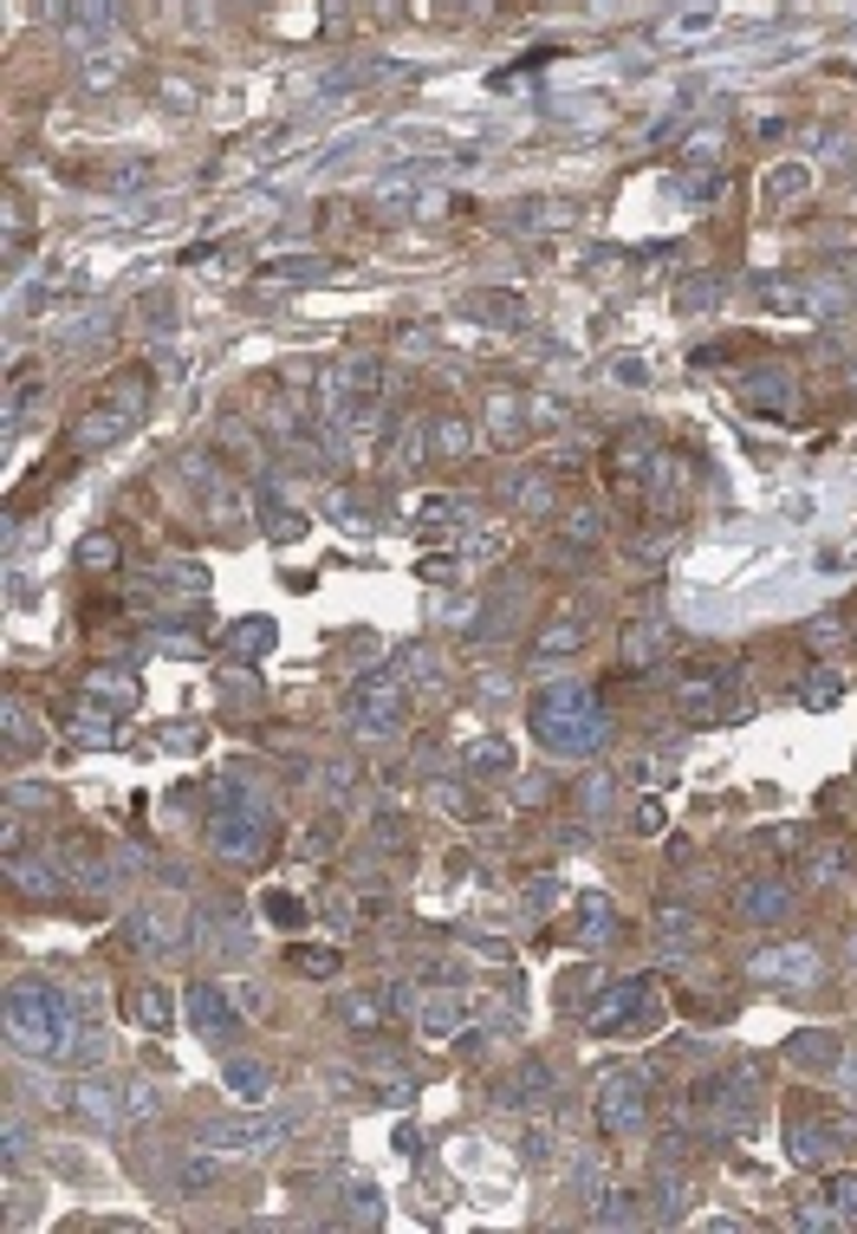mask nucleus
Listing matches in <instances>:
<instances>
[{"instance_id":"obj_1","label":"nucleus","mask_w":857,"mask_h":1234,"mask_svg":"<svg viewBox=\"0 0 857 1234\" xmlns=\"http://www.w3.org/2000/svg\"><path fill=\"white\" fill-rule=\"evenodd\" d=\"M78 1020H85V1001L71 988H53V981H13L7 988V1040L33 1059H71Z\"/></svg>"},{"instance_id":"obj_2","label":"nucleus","mask_w":857,"mask_h":1234,"mask_svg":"<svg viewBox=\"0 0 857 1234\" xmlns=\"http://www.w3.org/2000/svg\"><path fill=\"white\" fill-rule=\"evenodd\" d=\"M526 727L539 734L546 754H566V760L604 747V709H598V696H591L578 676L546 682V689L533 696V709H526Z\"/></svg>"},{"instance_id":"obj_3","label":"nucleus","mask_w":857,"mask_h":1234,"mask_svg":"<svg viewBox=\"0 0 857 1234\" xmlns=\"http://www.w3.org/2000/svg\"><path fill=\"white\" fill-rule=\"evenodd\" d=\"M260 832H267L260 793H254L241 774H221V780H214V799H209V845L221 858L247 865V858H260V845H267Z\"/></svg>"},{"instance_id":"obj_4","label":"nucleus","mask_w":857,"mask_h":1234,"mask_svg":"<svg viewBox=\"0 0 857 1234\" xmlns=\"http://www.w3.org/2000/svg\"><path fill=\"white\" fill-rule=\"evenodd\" d=\"M403 715H410V689L397 676H357L352 696H345V722L357 734H390Z\"/></svg>"},{"instance_id":"obj_5","label":"nucleus","mask_w":857,"mask_h":1234,"mask_svg":"<svg viewBox=\"0 0 857 1234\" xmlns=\"http://www.w3.org/2000/svg\"><path fill=\"white\" fill-rule=\"evenodd\" d=\"M591 1111H598V1131H604V1137L643 1131V1118H649V1086H643V1072H604L598 1091H591Z\"/></svg>"},{"instance_id":"obj_6","label":"nucleus","mask_w":857,"mask_h":1234,"mask_svg":"<svg viewBox=\"0 0 857 1234\" xmlns=\"http://www.w3.org/2000/svg\"><path fill=\"white\" fill-rule=\"evenodd\" d=\"M137 410H143V377H118V383L85 410V423L71 430V442H78V448H104V442H118L131 423H137Z\"/></svg>"},{"instance_id":"obj_7","label":"nucleus","mask_w":857,"mask_h":1234,"mask_svg":"<svg viewBox=\"0 0 857 1234\" xmlns=\"http://www.w3.org/2000/svg\"><path fill=\"white\" fill-rule=\"evenodd\" d=\"M292 1137V1118H267V1111H241V1118H209L196 1131V1144L209 1150H274Z\"/></svg>"},{"instance_id":"obj_8","label":"nucleus","mask_w":857,"mask_h":1234,"mask_svg":"<svg viewBox=\"0 0 857 1234\" xmlns=\"http://www.w3.org/2000/svg\"><path fill=\"white\" fill-rule=\"evenodd\" d=\"M649 1001H656V981H649V975H631V981H611V988L585 1008V1020H591V1033H631V1026L649 1020Z\"/></svg>"},{"instance_id":"obj_9","label":"nucleus","mask_w":857,"mask_h":1234,"mask_svg":"<svg viewBox=\"0 0 857 1234\" xmlns=\"http://www.w3.org/2000/svg\"><path fill=\"white\" fill-rule=\"evenodd\" d=\"M747 968H754V981H773V988H786V994H805V988H819L825 955H819L812 943H773V948H760Z\"/></svg>"},{"instance_id":"obj_10","label":"nucleus","mask_w":857,"mask_h":1234,"mask_svg":"<svg viewBox=\"0 0 857 1234\" xmlns=\"http://www.w3.org/2000/svg\"><path fill=\"white\" fill-rule=\"evenodd\" d=\"M792 1163H819L825 1150H857V1118H845V1111H799L792 1118Z\"/></svg>"},{"instance_id":"obj_11","label":"nucleus","mask_w":857,"mask_h":1234,"mask_svg":"<svg viewBox=\"0 0 857 1234\" xmlns=\"http://www.w3.org/2000/svg\"><path fill=\"white\" fill-rule=\"evenodd\" d=\"M566 936L578 948H604L617 936V903H611L604 890H578V897H571V916H566Z\"/></svg>"},{"instance_id":"obj_12","label":"nucleus","mask_w":857,"mask_h":1234,"mask_svg":"<svg viewBox=\"0 0 857 1234\" xmlns=\"http://www.w3.org/2000/svg\"><path fill=\"white\" fill-rule=\"evenodd\" d=\"M241 1014H247V1008H241L227 988H214V981L189 988V1020H196L202 1040H234V1033H241Z\"/></svg>"},{"instance_id":"obj_13","label":"nucleus","mask_w":857,"mask_h":1234,"mask_svg":"<svg viewBox=\"0 0 857 1234\" xmlns=\"http://www.w3.org/2000/svg\"><path fill=\"white\" fill-rule=\"evenodd\" d=\"M649 462H656V442L643 436V430H631V436L611 442V488L624 494V501H643V475H649Z\"/></svg>"},{"instance_id":"obj_14","label":"nucleus","mask_w":857,"mask_h":1234,"mask_svg":"<svg viewBox=\"0 0 857 1234\" xmlns=\"http://www.w3.org/2000/svg\"><path fill=\"white\" fill-rule=\"evenodd\" d=\"M741 403H747L754 416H792V377H786L780 364L747 370V377H741Z\"/></svg>"},{"instance_id":"obj_15","label":"nucleus","mask_w":857,"mask_h":1234,"mask_svg":"<svg viewBox=\"0 0 857 1234\" xmlns=\"http://www.w3.org/2000/svg\"><path fill=\"white\" fill-rule=\"evenodd\" d=\"M669 656V624H656V618H637V624H624V644H617V663L631 669V676H643V669H656Z\"/></svg>"},{"instance_id":"obj_16","label":"nucleus","mask_w":857,"mask_h":1234,"mask_svg":"<svg viewBox=\"0 0 857 1234\" xmlns=\"http://www.w3.org/2000/svg\"><path fill=\"white\" fill-rule=\"evenodd\" d=\"M461 767H468L475 780H513V741H500V734H475V741L461 747Z\"/></svg>"},{"instance_id":"obj_17","label":"nucleus","mask_w":857,"mask_h":1234,"mask_svg":"<svg viewBox=\"0 0 857 1234\" xmlns=\"http://www.w3.org/2000/svg\"><path fill=\"white\" fill-rule=\"evenodd\" d=\"M786 1059L792 1066H805V1072H838L845 1066V1040L825 1026V1033H799L792 1046H786Z\"/></svg>"},{"instance_id":"obj_18","label":"nucleus","mask_w":857,"mask_h":1234,"mask_svg":"<svg viewBox=\"0 0 857 1234\" xmlns=\"http://www.w3.org/2000/svg\"><path fill=\"white\" fill-rule=\"evenodd\" d=\"M455 1020H461V988H435L423 1008H416V1026H423L429 1046H448V1040H455Z\"/></svg>"},{"instance_id":"obj_19","label":"nucleus","mask_w":857,"mask_h":1234,"mask_svg":"<svg viewBox=\"0 0 857 1234\" xmlns=\"http://www.w3.org/2000/svg\"><path fill=\"white\" fill-rule=\"evenodd\" d=\"M500 1098H507V1104H546V1098H553V1072H546V1059H520V1066L507 1072Z\"/></svg>"},{"instance_id":"obj_20","label":"nucleus","mask_w":857,"mask_h":1234,"mask_svg":"<svg viewBox=\"0 0 857 1234\" xmlns=\"http://www.w3.org/2000/svg\"><path fill=\"white\" fill-rule=\"evenodd\" d=\"M741 910H747L754 923H780L786 910H792V890H786L780 877H754V883L741 890Z\"/></svg>"},{"instance_id":"obj_21","label":"nucleus","mask_w":857,"mask_h":1234,"mask_svg":"<svg viewBox=\"0 0 857 1234\" xmlns=\"http://www.w3.org/2000/svg\"><path fill=\"white\" fill-rule=\"evenodd\" d=\"M760 305L780 312V319H812V312H819V292L799 287V280H767V287H760Z\"/></svg>"},{"instance_id":"obj_22","label":"nucleus","mask_w":857,"mask_h":1234,"mask_svg":"<svg viewBox=\"0 0 857 1234\" xmlns=\"http://www.w3.org/2000/svg\"><path fill=\"white\" fill-rule=\"evenodd\" d=\"M682 488H689V468H682L676 455H656V462H649V508L663 513L669 501H682Z\"/></svg>"},{"instance_id":"obj_23","label":"nucleus","mask_w":857,"mask_h":1234,"mask_svg":"<svg viewBox=\"0 0 857 1234\" xmlns=\"http://www.w3.org/2000/svg\"><path fill=\"white\" fill-rule=\"evenodd\" d=\"M591 637V624H585V611H559L546 631H539V656H559V651H578Z\"/></svg>"},{"instance_id":"obj_24","label":"nucleus","mask_w":857,"mask_h":1234,"mask_svg":"<svg viewBox=\"0 0 857 1234\" xmlns=\"http://www.w3.org/2000/svg\"><path fill=\"white\" fill-rule=\"evenodd\" d=\"M71 1111L85 1118V1124H118V1098H111V1086H98V1079H85V1086L71 1091Z\"/></svg>"},{"instance_id":"obj_25","label":"nucleus","mask_w":857,"mask_h":1234,"mask_svg":"<svg viewBox=\"0 0 857 1234\" xmlns=\"http://www.w3.org/2000/svg\"><path fill=\"white\" fill-rule=\"evenodd\" d=\"M221 1079H227V1091H234V1098H247V1104H260V1098H267V1086H274V1072H267L260 1059H227V1072H221Z\"/></svg>"},{"instance_id":"obj_26","label":"nucleus","mask_w":857,"mask_h":1234,"mask_svg":"<svg viewBox=\"0 0 857 1234\" xmlns=\"http://www.w3.org/2000/svg\"><path fill=\"white\" fill-rule=\"evenodd\" d=\"M656 936H663V948H695V943H702V916L676 903V910L656 916Z\"/></svg>"},{"instance_id":"obj_27","label":"nucleus","mask_w":857,"mask_h":1234,"mask_svg":"<svg viewBox=\"0 0 857 1234\" xmlns=\"http://www.w3.org/2000/svg\"><path fill=\"white\" fill-rule=\"evenodd\" d=\"M468 448H475V430H468V416H461V410L435 416V455H442V462H461Z\"/></svg>"},{"instance_id":"obj_28","label":"nucleus","mask_w":857,"mask_h":1234,"mask_svg":"<svg viewBox=\"0 0 857 1234\" xmlns=\"http://www.w3.org/2000/svg\"><path fill=\"white\" fill-rule=\"evenodd\" d=\"M118 559H124L118 533H85V540H78V566H85V572H118Z\"/></svg>"},{"instance_id":"obj_29","label":"nucleus","mask_w":857,"mask_h":1234,"mask_svg":"<svg viewBox=\"0 0 857 1234\" xmlns=\"http://www.w3.org/2000/svg\"><path fill=\"white\" fill-rule=\"evenodd\" d=\"M137 1020L149 1026V1033H169V1020H176V1001H169V988L143 981V988H137Z\"/></svg>"},{"instance_id":"obj_30","label":"nucleus","mask_w":857,"mask_h":1234,"mask_svg":"<svg viewBox=\"0 0 857 1234\" xmlns=\"http://www.w3.org/2000/svg\"><path fill=\"white\" fill-rule=\"evenodd\" d=\"M468 305H475L481 319H494V325H526V299H520V292H475Z\"/></svg>"},{"instance_id":"obj_31","label":"nucleus","mask_w":857,"mask_h":1234,"mask_svg":"<svg viewBox=\"0 0 857 1234\" xmlns=\"http://www.w3.org/2000/svg\"><path fill=\"white\" fill-rule=\"evenodd\" d=\"M799 702H805V709H838V702H845V676H838V669H812L805 689H799Z\"/></svg>"},{"instance_id":"obj_32","label":"nucleus","mask_w":857,"mask_h":1234,"mask_svg":"<svg viewBox=\"0 0 857 1234\" xmlns=\"http://www.w3.org/2000/svg\"><path fill=\"white\" fill-rule=\"evenodd\" d=\"M383 1014H390V1008H383L377 994H338V1020H345V1026L377 1033V1026H383Z\"/></svg>"},{"instance_id":"obj_33","label":"nucleus","mask_w":857,"mask_h":1234,"mask_svg":"<svg viewBox=\"0 0 857 1234\" xmlns=\"http://www.w3.org/2000/svg\"><path fill=\"white\" fill-rule=\"evenodd\" d=\"M85 689H91V696H104L111 709H131V702H137V682H131L124 669H91V682H85Z\"/></svg>"},{"instance_id":"obj_34","label":"nucleus","mask_w":857,"mask_h":1234,"mask_svg":"<svg viewBox=\"0 0 857 1234\" xmlns=\"http://www.w3.org/2000/svg\"><path fill=\"white\" fill-rule=\"evenodd\" d=\"M227 644H234L241 656H267V651H274V618H241Z\"/></svg>"},{"instance_id":"obj_35","label":"nucleus","mask_w":857,"mask_h":1234,"mask_svg":"<svg viewBox=\"0 0 857 1234\" xmlns=\"http://www.w3.org/2000/svg\"><path fill=\"white\" fill-rule=\"evenodd\" d=\"M825 1202H832V1215L838 1222H857V1176L852 1169H838V1176H825V1189H819Z\"/></svg>"},{"instance_id":"obj_36","label":"nucleus","mask_w":857,"mask_h":1234,"mask_svg":"<svg viewBox=\"0 0 857 1234\" xmlns=\"http://www.w3.org/2000/svg\"><path fill=\"white\" fill-rule=\"evenodd\" d=\"M111 727H118L111 709H91V702L71 709V734H78V741H111Z\"/></svg>"},{"instance_id":"obj_37","label":"nucleus","mask_w":857,"mask_h":1234,"mask_svg":"<svg viewBox=\"0 0 857 1234\" xmlns=\"http://www.w3.org/2000/svg\"><path fill=\"white\" fill-rule=\"evenodd\" d=\"M488 430H494V442H513V436H520V397L494 390V403H488Z\"/></svg>"},{"instance_id":"obj_38","label":"nucleus","mask_w":857,"mask_h":1234,"mask_svg":"<svg viewBox=\"0 0 857 1234\" xmlns=\"http://www.w3.org/2000/svg\"><path fill=\"white\" fill-rule=\"evenodd\" d=\"M805 871L819 877V883H838V877H845V845H812V852H805Z\"/></svg>"},{"instance_id":"obj_39","label":"nucleus","mask_w":857,"mask_h":1234,"mask_svg":"<svg viewBox=\"0 0 857 1234\" xmlns=\"http://www.w3.org/2000/svg\"><path fill=\"white\" fill-rule=\"evenodd\" d=\"M805 644H812V651H845L852 631H845L838 618H812V624H805Z\"/></svg>"},{"instance_id":"obj_40","label":"nucleus","mask_w":857,"mask_h":1234,"mask_svg":"<svg viewBox=\"0 0 857 1234\" xmlns=\"http://www.w3.org/2000/svg\"><path fill=\"white\" fill-rule=\"evenodd\" d=\"M292 968H299V975H312V981H332V975H338V948H299V955H292Z\"/></svg>"},{"instance_id":"obj_41","label":"nucleus","mask_w":857,"mask_h":1234,"mask_svg":"<svg viewBox=\"0 0 857 1234\" xmlns=\"http://www.w3.org/2000/svg\"><path fill=\"white\" fill-rule=\"evenodd\" d=\"M163 585H169V591H182V598H196V591H209V572H202V566H189V559H176V566H163Z\"/></svg>"},{"instance_id":"obj_42","label":"nucleus","mask_w":857,"mask_h":1234,"mask_svg":"<svg viewBox=\"0 0 857 1234\" xmlns=\"http://www.w3.org/2000/svg\"><path fill=\"white\" fill-rule=\"evenodd\" d=\"M805 189H812L805 169H780V176H767V202H792V196H805Z\"/></svg>"},{"instance_id":"obj_43","label":"nucleus","mask_w":857,"mask_h":1234,"mask_svg":"<svg viewBox=\"0 0 857 1234\" xmlns=\"http://www.w3.org/2000/svg\"><path fill=\"white\" fill-rule=\"evenodd\" d=\"M566 533H571V546H598V533H604V520L591 508H571L566 513Z\"/></svg>"},{"instance_id":"obj_44","label":"nucleus","mask_w":857,"mask_h":1234,"mask_svg":"<svg viewBox=\"0 0 857 1234\" xmlns=\"http://www.w3.org/2000/svg\"><path fill=\"white\" fill-rule=\"evenodd\" d=\"M267 916H274V923H286V930H299V923H305V903L274 890V897H267Z\"/></svg>"},{"instance_id":"obj_45","label":"nucleus","mask_w":857,"mask_h":1234,"mask_svg":"<svg viewBox=\"0 0 857 1234\" xmlns=\"http://www.w3.org/2000/svg\"><path fill=\"white\" fill-rule=\"evenodd\" d=\"M591 1222H598V1229H611V1222H637V1202H631V1196H617V1202H598V1209H591Z\"/></svg>"},{"instance_id":"obj_46","label":"nucleus","mask_w":857,"mask_h":1234,"mask_svg":"<svg viewBox=\"0 0 857 1234\" xmlns=\"http://www.w3.org/2000/svg\"><path fill=\"white\" fill-rule=\"evenodd\" d=\"M26 722H33V715H26V702L13 696V702H7V741H13V747H26V741H33V727H26Z\"/></svg>"},{"instance_id":"obj_47","label":"nucleus","mask_w":857,"mask_h":1234,"mask_svg":"<svg viewBox=\"0 0 857 1234\" xmlns=\"http://www.w3.org/2000/svg\"><path fill=\"white\" fill-rule=\"evenodd\" d=\"M792 1222H799V1229H832L838 1215H832V1202H799V1209H792Z\"/></svg>"},{"instance_id":"obj_48","label":"nucleus","mask_w":857,"mask_h":1234,"mask_svg":"<svg viewBox=\"0 0 857 1234\" xmlns=\"http://www.w3.org/2000/svg\"><path fill=\"white\" fill-rule=\"evenodd\" d=\"M709 299H714V280H682V292H676V305H682V312H702Z\"/></svg>"},{"instance_id":"obj_49","label":"nucleus","mask_w":857,"mask_h":1234,"mask_svg":"<svg viewBox=\"0 0 857 1234\" xmlns=\"http://www.w3.org/2000/svg\"><path fill=\"white\" fill-rule=\"evenodd\" d=\"M332 508H338V520H345V526H370V501H364V494H338Z\"/></svg>"},{"instance_id":"obj_50","label":"nucleus","mask_w":857,"mask_h":1234,"mask_svg":"<svg viewBox=\"0 0 857 1234\" xmlns=\"http://www.w3.org/2000/svg\"><path fill=\"white\" fill-rule=\"evenodd\" d=\"M71 13H78V26H111V13H118V7H111V0H78Z\"/></svg>"},{"instance_id":"obj_51","label":"nucleus","mask_w":857,"mask_h":1234,"mask_svg":"<svg viewBox=\"0 0 857 1234\" xmlns=\"http://www.w3.org/2000/svg\"><path fill=\"white\" fill-rule=\"evenodd\" d=\"M526 910L539 916V910H553V877H533V890H526Z\"/></svg>"},{"instance_id":"obj_52","label":"nucleus","mask_w":857,"mask_h":1234,"mask_svg":"<svg viewBox=\"0 0 857 1234\" xmlns=\"http://www.w3.org/2000/svg\"><path fill=\"white\" fill-rule=\"evenodd\" d=\"M143 1111H156V1091H149V1086H131V1098H124V1118H143Z\"/></svg>"},{"instance_id":"obj_53","label":"nucleus","mask_w":857,"mask_h":1234,"mask_svg":"<svg viewBox=\"0 0 857 1234\" xmlns=\"http://www.w3.org/2000/svg\"><path fill=\"white\" fill-rule=\"evenodd\" d=\"M455 520V501H423V526H448Z\"/></svg>"},{"instance_id":"obj_54","label":"nucleus","mask_w":857,"mask_h":1234,"mask_svg":"<svg viewBox=\"0 0 857 1234\" xmlns=\"http://www.w3.org/2000/svg\"><path fill=\"white\" fill-rule=\"evenodd\" d=\"M637 825H643V832H663V799H643V805H637Z\"/></svg>"}]
</instances>
